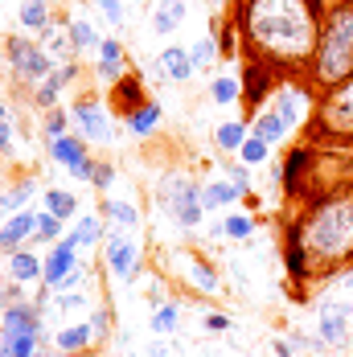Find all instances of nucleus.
<instances>
[{"mask_svg":"<svg viewBox=\"0 0 353 357\" xmlns=\"http://www.w3.org/2000/svg\"><path fill=\"white\" fill-rule=\"evenodd\" d=\"M271 99H276V103H271V111H276L283 123H287V132H296L300 123H308V119H313V82H308V78H296L292 86L276 82Z\"/></svg>","mask_w":353,"mask_h":357,"instance_id":"5","label":"nucleus"},{"mask_svg":"<svg viewBox=\"0 0 353 357\" xmlns=\"http://www.w3.org/2000/svg\"><path fill=\"white\" fill-rule=\"evenodd\" d=\"M107 321H111L107 312H95V317H91V324H95V333H99V337H103V333H107Z\"/></svg>","mask_w":353,"mask_h":357,"instance_id":"48","label":"nucleus"},{"mask_svg":"<svg viewBox=\"0 0 353 357\" xmlns=\"http://www.w3.org/2000/svg\"><path fill=\"white\" fill-rule=\"evenodd\" d=\"M103 210H107V218H115L123 230H136V226H140V214H136V206H128L123 197H107Z\"/></svg>","mask_w":353,"mask_h":357,"instance_id":"31","label":"nucleus"},{"mask_svg":"<svg viewBox=\"0 0 353 357\" xmlns=\"http://www.w3.org/2000/svg\"><path fill=\"white\" fill-rule=\"evenodd\" d=\"M0 119H4V103H0Z\"/></svg>","mask_w":353,"mask_h":357,"instance_id":"52","label":"nucleus"},{"mask_svg":"<svg viewBox=\"0 0 353 357\" xmlns=\"http://www.w3.org/2000/svg\"><path fill=\"white\" fill-rule=\"evenodd\" d=\"M165 206L173 210V218L185 226V230H193V226L202 222V214H206V206H202V189L189 185L185 177L169 181V189H165Z\"/></svg>","mask_w":353,"mask_h":357,"instance_id":"7","label":"nucleus"},{"mask_svg":"<svg viewBox=\"0 0 353 357\" xmlns=\"http://www.w3.org/2000/svg\"><path fill=\"white\" fill-rule=\"evenodd\" d=\"M99 8H103V17L115 25V29L123 25V4H119V0H99Z\"/></svg>","mask_w":353,"mask_h":357,"instance_id":"43","label":"nucleus"},{"mask_svg":"<svg viewBox=\"0 0 353 357\" xmlns=\"http://www.w3.org/2000/svg\"><path fill=\"white\" fill-rule=\"evenodd\" d=\"M41 202H45V210L54 218H74V210H78V202H74V193H66V189H45L41 193Z\"/></svg>","mask_w":353,"mask_h":357,"instance_id":"27","label":"nucleus"},{"mask_svg":"<svg viewBox=\"0 0 353 357\" xmlns=\"http://www.w3.org/2000/svg\"><path fill=\"white\" fill-rule=\"evenodd\" d=\"M247 193L234 185V181H210V185H202V206L206 210H218V206H234V202H243Z\"/></svg>","mask_w":353,"mask_h":357,"instance_id":"17","label":"nucleus"},{"mask_svg":"<svg viewBox=\"0 0 353 357\" xmlns=\"http://www.w3.org/2000/svg\"><path fill=\"white\" fill-rule=\"evenodd\" d=\"M206 333H213V337H218V333H226V328H230V321H226V317H222V312H210V317H206Z\"/></svg>","mask_w":353,"mask_h":357,"instance_id":"45","label":"nucleus"},{"mask_svg":"<svg viewBox=\"0 0 353 357\" xmlns=\"http://www.w3.org/2000/svg\"><path fill=\"white\" fill-rule=\"evenodd\" d=\"M33 234H37V214L21 210V214H13L4 226H0V247H4V250H17V247H25Z\"/></svg>","mask_w":353,"mask_h":357,"instance_id":"14","label":"nucleus"},{"mask_svg":"<svg viewBox=\"0 0 353 357\" xmlns=\"http://www.w3.org/2000/svg\"><path fill=\"white\" fill-rule=\"evenodd\" d=\"M276 82H280V74L271 70L267 62H255V58H247V70H243V103L247 107H263L267 99H271V91H276Z\"/></svg>","mask_w":353,"mask_h":357,"instance_id":"13","label":"nucleus"},{"mask_svg":"<svg viewBox=\"0 0 353 357\" xmlns=\"http://www.w3.org/2000/svg\"><path fill=\"white\" fill-rule=\"evenodd\" d=\"M313 136L324 144H350L353 140V78L320 91V103L313 107Z\"/></svg>","mask_w":353,"mask_h":357,"instance_id":"4","label":"nucleus"},{"mask_svg":"<svg viewBox=\"0 0 353 357\" xmlns=\"http://www.w3.org/2000/svg\"><path fill=\"white\" fill-rule=\"evenodd\" d=\"M95 169H99V165H95V160L87 156V160H78V165H70L66 173H70L74 181H95Z\"/></svg>","mask_w":353,"mask_h":357,"instance_id":"42","label":"nucleus"},{"mask_svg":"<svg viewBox=\"0 0 353 357\" xmlns=\"http://www.w3.org/2000/svg\"><path fill=\"white\" fill-rule=\"evenodd\" d=\"M345 78H353V0H329L320 17V41L308 82L317 91H329Z\"/></svg>","mask_w":353,"mask_h":357,"instance_id":"3","label":"nucleus"},{"mask_svg":"<svg viewBox=\"0 0 353 357\" xmlns=\"http://www.w3.org/2000/svg\"><path fill=\"white\" fill-rule=\"evenodd\" d=\"M33 193H37L33 181H21V185H13V189L0 197V206H4V210H25V202H29Z\"/></svg>","mask_w":353,"mask_h":357,"instance_id":"38","label":"nucleus"},{"mask_svg":"<svg viewBox=\"0 0 353 357\" xmlns=\"http://www.w3.org/2000/svg\"><path fill=\"white\" fill-rule=\"evenodd\" d=\"M156 123H160V107H156L152 99H148L140 111H132V115H128V128H132L136 136H152V132H156Z\"/></svg>","mask_w":353,"mask_h":357,"instance_id":"28","label":"nucleus"},{"mask_svg":"<svg viewBox=\"0 0 353 357\" xmlns=\"http://www.w3.org/2000/svg\"><path fill=\"white\" fill-rule=\"evenodd\" d=\"M33 357H54V354H33ZM62 357H74V354H62Z\"/></svg>","mask_w":353,"mask_h":357,"instance_id":"50","label":"nucleus"},{"mask_svg":"<svg viewBox=\"0 0 353 357\" xmlns=\"http://www.w3.org/2000/svg\"><path fill=\"white\" fill-rule=\"evenodd\" d=\"M239 95H243V78H234V74H213V82H210L213 103H234Z\"/></svg>","mask_w":353,"mask_h":357,"instance_id":"26","label":"nucleus"},{"mask_svg":"<svg viewBox=\"0 0 353 357\" xmlns=\"http://www.w3.org/2000/svg\"><path fill=\"white\" fill-rule=\"evenodd\" d=\"M136 271H140V247L128 234L107 230V275L119 280V284H128Z\"/></svg>","mask_w":353,"mask_h":357,"instance_id":"8","label":"nucleus"},{"mask_svg":"<svg viewBox=\"0 0 353 357\" xmlns=\"http://www.w3.org/2000/svg\"><path fill=\"white\" fill-rule=\"evenodd\" d=\"M160 70H165V78H173V82H185V78H193V58H189V50H181V45H169L160 58Z\"/></svg>","mask_w":353,"mask_h":357,"instance_id":"18","label":"nucleus"},{"mask_svg":"<svg viewBox=\"0 0 353 357\" xmlns=\"http://www.w3.org/2000/svg\"><path fill=\"white\" fill-rule=\"evenodd\" d=\"M8 62L21 82H45L54 74V58L37 41H25V37H8Z\"/></svg>","mask_w":353,"mask_h":357,"instance_id":"6","label":"nucleus"},{"mask_svg":"<svg viewBox=\"0 0 353 357\" xmlns=\"http://www.w3.org/2000/svg\"><path fill=\"white\" fill-rule=\"evenodd\" d=\"M74 267H82V263H78V247H74L70 238L54 243L50 255H45V263H41V284H45V291H58L62 280L70 275Z\"/></svg>","mask_w":353,"mask_h":357,"instance_id":"11","label":"nucleus"},{"mask_svg":"<svg viewBox=\"0 0 353 357\" xmlns=\"http://www.w3.org/2000/svg\"><path fill=\"white\" fill-rule=\"evenodd\" d=\"M66 33H70L74 50H99V45H103V37L95 33V25H91L87 17H70V21H66Z\"/></svg>","mask_w":353,"mask_h":357,"instance_id":"22","label":"nucleus"},{"mask_svg":"<svg viewBox=\"0 0 353 357\" xmlns=\"http://www.w3.org/2000/svg\"><path fill=\"white\" fill-rule=\"evenodd\" d=\"M226 177L234 181L243 193H250V165H226Z\"/></svg>","mask_w":353,"mask_h":357,"instance_id":"41","label":"nucleus"},{"mask_svg":"<svg viewBox=\"0 0 353 357\" xmlns=\"http://www.w3.org/2000/svg\"><path fill=\"white\" fill-rule=\"evenodd\" d=\"M66 238H70L78 250H82V247H95V243L103 238V226H99V218H95V214H82V218H78V226H74Z\"/></svg>","mask_w":353,"mask_h":357,"instance_id":"24","label":"nucleus"},{"mask_svg":"<svg viewBox=\"0 0 353 357\" xmlns=\"http://www.w3.org/2000/svg\"><path fill=\"white\" fill-rule=\"evenodd\" d=\"M247 136H250L247 123H239V119H230V123H222V128L213 132V140H218V148H222V152H239Z\"/></svg>","mask_w":353,"mask_h":357,"instance_id":"29","label":"nucleus"},{"mask_svg":"<svg viewBox=\"0 0 353 357\" xmlns=\"http://www.w3.org/2000/svg\"><path fill=\"white\" fill-rule=\"evenodd\" d=\"M41 308H37V300H17V304H4L0 308V341L4 345H13L21 333H41Z\"/></svg>","mask_w":353,"mask_h":357,"instance_id":"9","label":"nucleus"},{"mask_svg":"<svg viewBox=\"0 0 353 357\" xmlns=\"http://www.w3.org/2000/svg\"><path fill=\"white\" fill-rule=\"evenodd\" d=\"M37 243H50V247H54V243H62V218H54L50 214V210H45V214H37V234H33Z\"/></svg>","mask_w":353,"mask_h":357,"instance_id":"35","label":"nucleus"},{"mask_svg":"<svg viewBox=\"0 0 353 357\" xmlns=\"http://www.w3.org/2000/svg\"><path fill=\"white\" fill-rule=\"evenodd\" d=\"M185 263H189V267H185V271H189V280L202 287L206 296H213V291H218V271H213L206 259H185Z\"/></svg>","mask_w":353,"mask_h":357,"instance_id":"30","label":"nucleus"},{"mask_svg":"<svg viewBox=\"0 0 353 357\" xmlns=\"http://www.w3.org/2000/svg\"><path fill=\"white\" fill-rule=\"evenodd\" d=\"M189 58H193V66H197V70H213V62H218V41H213V37H202V41H193Z\"/></svg>","mask_w":353,"mask_h":357,"instance_id":"33","label":"nucleus"},{"mask_svg":"<svg viewBox=\"0 0 353 357\" xmlns=\"http://www.w3.org/2000/svg\"><path fill=\"white\" fill-rule=\"evenodd\" d=\"M267 152H271V144H267V140H259L255 132H250L247 140H243V148H239L243 165H263V160H267Z\"/></svg>","mask_w":353,"mask_h":357,"instance_id":"37","label":"nucleus"},{"mask_svg":"<svg viewBox=\"0 0 353 357\" xmlns=\"http://www.w3.org/2000/svg\"><path fill=\"white\" fill-rule=\"evenodd\" d=\"M21 25L25 29H45L50 25V0H29L21 8Z\"/></svg>","mask_w":353,"mask_h":357,"instance_id":"32","label":"nucleus"},{"mask_svg":"<svg viewBox=\"0 0 353 357\" xmlns=\"http://www.w3.org/2000/svg\"><path fill=\"white\" fill-rule=\"evenodd\" d=\"M99 78H103V82H111V86H115V82L123 78V62H99Z\"/></svg>","mask_w":353,"mask_h":357,"instance_id":"44","label":"nucleus"},{"mask_svg":"<svg viewBox=\"0 0 353 357\" xmlns=\"http://www.w3.org/2000/svg\"><path fill=\"white\" fill-rule=\"evenodd\" d=\"M41 263L45 259H37L33 250H25V247L8 250V280L13 284H33V280H41Z\"/></svg>","mask_w":353,"mask_h":357,"instance_id":"15","label":"nucleus"},{"mask_svg":"<svg viewBox=\"0 0 353 357\" xmlns=\"http://www.w3.org/2000/svg\"><path fill=\"white\" fill-rule=\"evenodd\" d=\"M99 62H123V45H119V37H103V45H99Z\"/></svg>","mask_w":353,"mask_h":357,"instance_id":"40","label":"nucleus"},{"mask_svg":"<svg viewBox=\"0 0 353 357\" xmlns=\"http://www.w3.org/2000/svg\"><path fill=\"white\" fill-rule=\"evenodd\" d=\"M181 21H185V0H160V8L152 13V33H176Z\"/></svg>","mask_w":353,"mask_h":357,"instance_id":"21","label":"nucleus"},{"mask_svg":"<svg viewBox=\"0 0 353 357\" xmlns=\"http://www.w3.org/2000/svg\"><path fill=\"white\" fill-rule=\"evenodd\" d=\"M250 132H255L259 140H267L271 148H276V144H283L287 136H292V132H287V123H283L276 111H259V115L250 119Z\"/></svg>","mask_w":353,"mask_h":357,"instance_id":"19","label":"nucleus"},{"mask_svg":"<svg viewBox=\"0 0 353 357\" xmlns=\"http://www.w3.org/2000/svg\"><path fill=\"white\" fill-rule=\"evenodd\" d=\"M70 119L78 123V132L91 144H111V119H107L99 99H78L70 107Z\"/></svg>","mask_w":353,"mask_h":357,"instance_id":"10","label":"nucleus"},{"mask_svg":"<svg viewBox=\"0 0 353 357\" xmlns=\"http://www.w3.org/2000/svg\"><path fill=\"white\" fill-rule=\"evenodd\" d=\"M283 243L304 247L313 263V280H333L337 271L353 267V185L304 206V214L287 222Z\"/></svg>","mask_w":353,"mask_h":357,"instance_id":"2","label":"nucleus"},{"mask_svg":"<svg viewBox=\"0 0 353 357\" xmlns=\"http://www.w3.org/2000/svg\"><path fill=\"white\" fill-rule=\"evenodd\" d=\"M111 181H115V169H111V165H99V169H95V181H91V185H99V189H107Z\"/></svg>","mask_w":353,"mask_h":357,"instance_id":"47","label":"nucleus"},{"mask_svg":"<svg viewBox=\"0 0 353 357\" xmlns=\"http://www.w3.org/2000/svg\"><path fill=\"white\" fill-rule=\"evenodd\" d=\"M95 341H99V333H95L91 321H78V324H70V328L58 333V349H62V354H87Z\"/></svg>","mask_w":353,"mask_h":357,"instance_id":"16","label":"nucleus"},{"mask_svg":"<svg viewBox=\"0 0 353 357\" xmlns=\"http://www.w3.org/2000/svg\"><path fill=\"white\" fill-rule=\"evenodd\" d=\"M41 50H45V54H54V58H62V66H66V62H70L74 41H70V33H66V29L45 25V29H41Z\"/></svg>","mask_w":353,"mask_h":357,"instance_id":"23","label":"nucleus"},{"mask_svg":"<svg viewBox=\"0 0 353 357\" xmlns=\"http://www.w3.org/2000/svg\"><path fill=\"white\" fill-rule=\"evenodd\" d=\"M13 144V128H8V119H0V148H8Z\"/></svg>","mask_w":353,"mask_h":357,"instance_id":"49","label":"nucleus"},{"mask_svg":"<svg viewBox=\"0 0 353 357\" xmlns=\"http://www.w3.org/2000/svg\"><path fill=\"white\" fill-rule=\"evenodd\" d=\"M176 321H181V308H176V304H160V308L152 312V333L169 337V333L176 328Z\"/></svg>","mask_w":353,"mask_h":357,"instance_id":"36","label":"nucleus"},{"mask_svg":"<svg viewBox=\"0 0 353 357\" xmlns=\"http://www.w3.org/2000/svg\"><path fill=\"white\" fill-rule=\"evenodd\" d=\"M222 234L226 238H239V243H250V234H255V218L250 214H234L222 222Z\"/></svg>","mask_w":353,"mask_h":357,"instance_id":"34","label":"nucleus"},{"mask_svg":"<svg viewBox=\"0 0 353 357\" xmlns=\"http://www.w3.org/2000/svg\"><path fill=\"white\" fill-rule=\"evenodd\" d=\"M324 0H234V25L247 58L280 78H308L320 41Z\"/></svg>","mask_w":353,"mask_h":357,"instance_id":"1","label":"nucleus"},{"mask_svg":"<svg viewBox=\"0 0 353 357\" xmlns=\"http://www.w3.org/2000/svg\"><path fill=\"white\" fill-rule=\"evenodd\" d=\"M50 152H54V160H62L66 169L78 165V160H87V144L74 140V136H58V140H50Z\"/></svg>","mask_w":353,"mask_h":357,"instance_id":"25","label":"nucleus"},{"mask_svg":"<svg viewBox=\"0 0 353 357\" xmlns=\"http://www.w3.org/2000/svg\"><path fill=\"white\" fill-rule=\"evenodd\" d=\"M136 357H156V354H136Z\"/></svg>","mask_w":353,"mask_h":357,"instance_id":"51","label":"nucleus"},{"mask_svg":"<svg viewBox=\"0 0 353 357\" xmlns=\"http://www.w3.org/2000/svg\"><path fill=\"white\" fill-rule=\"evenodd\" d=\"M66 123H70V111L54 107V111H50V119H45V136H50V140H58V136H66Z\"/></svg>","mask_w":353,"mask_h":357,"instance_id":"39","label":"nucleus"},{"mask_svg":"<svg viewBox=\"0 0 353 357\" xmlns=\"http://www.w3.org/2000/svg\"><path fill=\"white\" fill-rule=\"evenodd\" d=\"M111 99L119 103V111H128V115H132V111H140L144 103H148V99H144L140 78H132V74H123V78H119V82L111 86Z\"/></svg>","mask_w":353,"mask_h":357,"instance_id":"20","label":"nucleus"},{"mask_svg":"<svg viewBox=\"0 0 353 357\" xmlns=\"http://www.w3.org/2000/svg\"><path fill=\"white\" fill-rule=\"evenodd\" d=\"M317 337L324 345H345L350 341V304L320 300L317 308Z\"/></svg>","mask_w":353,"mask_h":357,"instance_id":"12","label":"nucleus"},{"mask_svg":"<svg viewBox=\"0 0 353 357\" xmlns=\"http://www.w3.org/2000/svg\"><path fill=\"white\" fill-rule=\"evenodd\" d=\"M271 349H276V357H292V354H296V341H292V337H276V341H271Z\"/></svg>","mask_w":353,"mask_h":357,"instance_id":"46","label":"nucleus"}]
</instances>
